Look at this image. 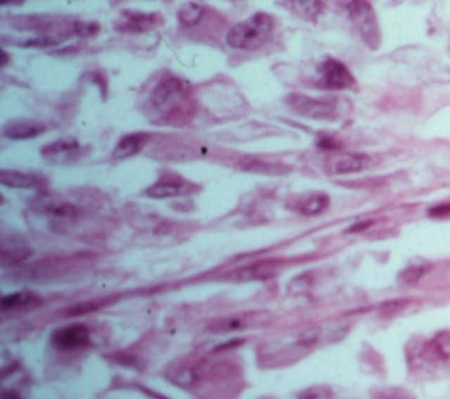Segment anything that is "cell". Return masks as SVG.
Here are the masks:
<instances>
[{"mask_svg":"<svg viewBox=\"0 0 450 399\" xmlns=\"http://www.w3.org/2000/svg\"><path fill=\"white\" fill-rule=\"evenodd\" d=\"M144 110L155 124L186 125L195 113V103L185 81L172 74H164L153 83Z\"/></svg>","mask_w":450,"mask_h":399,"instance_id":"6da1fadb","label":"cell"},{"mask_svg":"<svg viewBox=\"0 0 450 399\" xmlns=\"http://www.w3.org/2000/svg\"><path fill=\"white\" fill-rule=\"evenodd\" d=\"M274 29V20L267 13H255L245 22L236 23L227 32V44L239 51H257L267 43Z\"/></svg>","mask_w":450,"mask_h":399,"instance_id":"7a4b0ae2","label":"cell"},{"mask_svg":"<svg viewBox=\"0 0 450 399\" xmlns=\"http://www.w3.org/2000/svg\"><path fill=\"white\" fill-rule=\"evenodd\" d=\"M285 104L302 118L319 122H334L340 117L338 104L327 99H316V97L304 96V93H290L285 99Z\"/></svg>","mask_w":450,"mask_h":399,"instance_id":"3957f363","label":"cell"},{"mask_svg":"<svg viewBox=\"0 0 450 399\" xmlns=\"http://www.w3.org/2000/svg\"><path fill=\"white\" fill-rule=\"evenodd\" d=\"M315 85L327 92H336V90L352 89L355 85V78L343 62L336 60V58H326L316 67Z\"/></svg>","mask_w":450,"mask_h":399,"instance_id":"277c9868","label":"cell"},{"mask_svg":"<svg viewBox=\"0 0 450 399\" xmlns=\"http://www.w3.org/2000/svg\"><path fill=\"white\" fill-rule=\"evenodd\" d=\"M199 188V185L192 183L186 178L179 176V174L165 173L151 187H148L144 194L151 199H171L179 197V195L195 194Z\"/></svg>","mask_w":450,"mask_h":399,"instance_id":"5b68a950","label":"cell"},{"mask_svg":"<svg viewBox=\"0 0 450 399\" xmlns=\"http://www.w3.org/2000/svg\"><path fill=\"white\" fill-rule=\"evenodd\" d=\"M348 13H350L352 22H355L362 39L369 44V48H378L380 44V30L376 25V16L373 13L371 4L368 2H352L347 4Z\"/></svg>","mask_w":450,"mask_h":399,"instance_id":"8992f818","label":"cell"},{"mask_svg":"<svg viewBox=\"0 0 450 399\" xmlns=\"http://www.w3.org/2000/svg\"><path fill=\"white\" fill-rule=\"evenodd\" d=\"M91 332L84 324H72L67 327L58 329L53 332L51 343L55 348L63 350V352H74V350L84 348L90 345Z\"/></svg>","mask_w":450,"mask_h":399,"instance_id":"52a82bcc","label":"cell"},{"mask_svg":"<svg viewBox=\"0 0 450 399\" xmlns=\"http://www.w3.org/2000/svg\"><path fill=\"white\" fill-rule=\"evenodd\" d=\"M81 146L76 139L62 138L48 143L41 148V157L49 164H70L81 155Z\"/></svg>","mask_w":450,"mask_h":399,"instance_id":"ba28073f","label":"cell"},{"mask_svg":"<svg viewBox=\"0 0 450 399\" xmlns=\"http://www.w3.org/2000/svg\"><path fill=\"white\" fill-rule=\"evenodd\" d=\"M162 25V18L153 13H137V11H123L122 18L116 22V30L118 32L139 34L148 32L155 27Z\"/></svg>","mask_w":450,"mask_h":399,"instance_id":"9c48e42d","label":"cell"},{"mask_svg":"<svg viewBox=\"0 0 450 399\" xmlns=\"http://www.w3.org/2000/svg\"><path fill=\"white\" fill-rule=\"evenodd\" d=\"M2 132L9 139H34L44 134L46 125L37 120H28V118H14L4 125Z\"/></svg>","mask_w":450,"mask_h":399,"instance_id":"30bf717a","label":"cell"},{"mask_svg":"<svg viewBox=\"0 0 450 399\" xmlns=\"http://www.w3.org/2000/svg\"><path fill=\"white\" fill-rule=\"evenodd\" d=\"M150 141V134L146 132H132V134H125L118 143H116L115 150H112V159L115 160H125L130 157L137 155L143 152L144 146Z\"/></svg>","mask_w":450,"mask_h":399,"instance_id":"8fae6325","label":"cell"},{"mask_svg":"<svg viewBox=\"0 0 450 399\" xmlns=\"http://www.w3.org/2000/svg\"><path fill=\"white\" fill-rule=\"evenodd\" d=\"M280 262L278 261H259L253 264L245 266L234 273V278L239 282H252V280H267L273 275H276Z\"/></svg>","mask_w":450,"mask_h":399,"instance_id":"7c38bea8","label":"cell"},{"mask_svg":"<svg viewBox=\"0 0 450 399\" xmlns=\"http://www.w3.org/2000/svg\"><path fill=\"white\" fill-rule=\"evenodd\" d=\"M42 304V297H39L37 294L28 292V290H21V292H14V294H7V296L2 297V303H0V308H2V313H7V311H25V310H34V308L41 306Z\"/></svg>","mask_w":450,"mask_h":399,"instance_id":"4fadbf2b","label":"cell"},{"mask_svg":"<svg viewBox=\"0 0 450 399\" xmlns=\"http://www.w3.org/2000/svg\"><path fill=\"white\" fill-rule=\"evenodd\" d=\"M373 166L371 157L364 153H345L334 160L333 171L336 174H354Z\"/></svg>","mask_w":450,"mask_h":399,"instance_id":"5bb4252c","label":"cell"},{"mask_svg":"<svg viewBox=\"0 0 450 399\" xmlns=\"http://www.w3.org/2000/svg\"><path fill=\"white\" fill-rule=\"evenodd\" d=\"M329 202L330 201L327 194H323V192H313V194L302 195V197L295 199L292 208L304 216H315L326 211V209L329 208Z\"/></svg>","mask_w":450,"mask_h":399,"instance_id":"9a60e30c","label":"cell"},{"mask_svg":"<svg viewBox=\"0 0 450 399\" xmlns=\"http://www.w3.org/2000/svg\"><path fill=\"white\" fill-rule=\"evenodd\" d=\"M425 355L450 367V332H439L432 341H429V345L425 346Z\"/></svg>","mask_w":450,"mask_h":399,"instance_id":"2e32d148","label":"cell"},{"mask_svg":"<svg viewBox=\"0 0 450 399\" xmlns=\"http://www.w3.org/2000/svg\"><path fill=\"white\" fill-rule=\"evenodd\" d=\"M0 183H2L4 187L20 188V190H32V188H39V185H41L37 181V178L21 173V171L11 169L0 171Z\"/></svg>","mask_w":450,"mask_h":399,"instance_id":"e0dca14e","label":"cell"},{"mask_svg":"<svg viewBox=\"0 0 450 399\" xmlns=\"http://www.w3.org/2000/svg\"><path fill=\"white\" fill-rule=\"evenodd\" d=\"M241 169L246 171V173L267 174V176H280V174H287L288 171H290L287 166H283V164L266 162V160L259 159H246L245 162L241 164Z\"/></svg>","mask_w":450,"mask_h":399,"instance_id":"ac0fdd59","label":"cell"},{"mask_svg":"<svg viewBox=\"0 0 450 399\" xmlns=\"http://www.w3.org/2000/svg\"><path fill=\"white\" fill-rule=\"evenodd\" d=\"M257 315L253 313H246V315H239V317H229V318H220V320L213 322L210 325V331L217 332V334H221V332H229V331H238V329H245L255 320Z\"/></svg>","mask_w":450,"mask_h":399,"instance_id":"d6986e66","label":"cell"},{"mask_svg":"<svg viewBox=\"0 0 450 399\" xmlns=\"http://www.w3.org/2000/svg\"><path fill=\"white\" fill-rule=\"evenodd\" d=\"M204 13H206L204 6L195 4V2H186L178 9V22L183 27H195L197 23H200Z\"/></svg>","mask_w":450,"mask_h":399,"instance_id":"ffe728a7","label":"cell"},{"mask_svg":"<svg viewBox=\"0 0 450 399\" xmlns=\"http://www.w3.org/2000/svg\"><path fill=\"white\" fill-rule=\"evenodd\" d=\"M281 6L292 8L290 11H294L295 15L308 20V22H315L323 9L322 2H281Z\"/></svg>","mask_w":450,"mask_h":399,"instance_id":"44dd1931","label":"cell"},{"mask_svg":"<svg viewBox=\"0 0 450 399\" xmlns=\"http://www.w3.org/2000/svg\"><path fill=\"white\" fill-rule=\"evenodd\" d=\"M2 262L6 266H13V264H20L23 262L25 259L30 257V247L28 244H16L14 243L13 247H9L7 243L2 241Z\"/></svg>","mask_w":450,"mask_h":399,"instance_id":"7402d4cb","label":"cell"},{"mask_svg":"<svg viewBox=\"0 0 450 399\" xmlns=\"http://www.w3.org/2000/svg\"><path fill=\"white\" fill-rule=\"evenodd\" d=\"M44 211L48 213V215L55 216V218H62V220H74L79 216V208H77L76 204H70V202H63V201L48 202Z\"/></svg>","mask_w":450,"mask_h":399,"instance_id":"603a6c76","label":"cell"},{"mask_svg":"<svg viewBox=\"0 0 450 399\" xmlns=\"http://www.w3.org/2000/svg\"><path fill=\"white\" fill-rule=\"evenodd\" d=\"M105 303H108V301H86V303H77L65 308V310L62 311V315L63 317H77V315L94 313V311L101 310Z\"/></svg>","mask_w":450,"mask_h":399,"instance_id":"cb8c5ba5","label":"cell"},{"mask_svg":"<svg viewBox=\"0 0 450 399\" xmlns=\"http://www.w3.org/2000/svg\"><path fill=\"white\" fill-rule=\"evenodd\" d=\"M429 268H431L429 264H411V266H408V268L404 269V271L399 275V282L404 283V285H413V283H417L418 280H420L422 276H424L425 273L429 271Z\"/></svg>","mask_w":450,"mask_h":399,"instance_id":"d4e9b609","label":"cell"},{"mask_svg":"<svg viewBox=\"0 0 450 399\" xmlns=\"http://www.w3.org/2000/svg\"><path fill=\"white\" fill-rule=\"evenodd\" d=\"M315 146L320 152H338V150H341L340 139L330 134H319Z\"/></svg>","mask_w":450,"mask_h":399,"instance_id":"484cf974","label":"cell"},{"mask_svg":"<svg viewBox=\"0 0 450 399\" xmlns=\"http://www.w3.org/2000/svg\"><path fill=\"white\" fill-rule=\"evenodd\" d=\"M101 32V25L95 22H74V36L77 37H94Z\"/></svg>","mask_w":450,"mask_h":399,"instance_id":"4316f807","label":"cell"},{"mask_svg":"<svg viewBox=\"0 0 450 399\" xmlns=\"http://www.w3.org/2000/svg\"><path fill=\"white\" fill-rule=\"evenodd\" d=\"M297 399H330V391L322 385L309 387L297 395Z\"/></svg>","mask_w":450,"mask_h":399,"instance_id":"83f0119b","label":"cell"},{"mask_svg":"<svg viewBox=\"0 0 450 399\" xmlns=\"http://www.w3.org/2000/svg\"><path fill=\"white\" fill-rule=\"evenodd\" d=\"M428 215L431 216V218H438V220L450 218V202H443V204L432 206V208L428 211Z\"/></svg>","mask_w":450,"mask_h":399,"instance_id":"f1b7e54d","label":"cell"},{"mask_svg":"<svg viewBox=\"0 0 450 399\" xmlns=\"http://www.w3.org/2000/svg\"><path fill=\"white\" fill-rule=\"evenodd\" d=\"M373 223H375V220H364V222H357L355 225H352L350 229L347 230L348 234H355V233H362V230H366L368 227H371Z\"/></svg>","mask_w":450,"mask_h":399,"instance_id":"f546056e","label":"cell"},{"mask_svg":"<svg viewBox=\"0 0 450 399\" xmlns=\"http://www.w3.org/2000/svg\"><path fill=\"white\" fill-rule=\"evenodd\" d=\"M2 399H21V394L18 391H9V388H4Z\"/></svg>","mask_w":450,"mask_h":399,"instance_id":"4dcf8cb0","label":"cell"},{"mask_svg":"<svg viewBox=\"0 0 450 399\" xmlns=\"http://www.w3.org/2000/svg\"><path fill=\"white\" fill-rule=\"evenodd\" d=\"M390 399H397V398H390Z\"/></svg>","mask_w":450,"mask_h":399,"instance_id":"1f68e13d","label":"cell"}]
</instances>
